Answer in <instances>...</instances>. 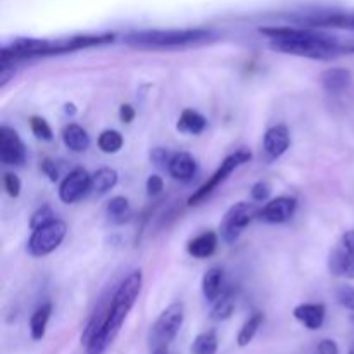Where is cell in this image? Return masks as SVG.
<instances>
[{
  "label": "cell",
  "instance_id": "9c48e42d",
  "mask_svg": "<svg viewBox=\"0 0 354 354\" xmlns=\"http://www.w3.org/2000/svg\"><path fill=\"white\" fill-rule=\"evenodd\" d=\"M261 207L256 206L254 203H237L227 211L223 221L220 225L221 237L227 244H234L242 232L258 218Z\"/></svg>",
  "mask_w": 354,
  "mask_h": 354
},
{
  "label": "cell",
  "instance_id": "d6986e66",
  "mask_svg": "<svg viewBox=\"0 0 354 354\" xmlns=\"http://www.w3.org/2000/svg\"><path fill=\"white\" fill-rule=\"evenodd\" d=\"M62 142L73 152H85L90 147V137L85 128L71 123L62 130Z\"/></svg>",
  "mask_w": 354,
  "mask_h": 354
},
{
  "label": "cell",
  "instance_id": "30bf717a",
  "mask_svg": "<svg viewBox=\"0 0 354 354\" xmlns=\"http://www.w3.org/2000/svg\"><path fill=\"white\" fill-rule=\"evenodd\" d=\"M328 272L335 277L354 279V230L346 232L330 252Z\"/></svg>",
  "mask_w": 354,
  "mask_h": 354
},
{
  "label": "cell",
  "instance_id": "f1b7e54d",
  "mask_svg": "<svg viewBox=\"0 0 354 354\" xmlns=\"http://www.w3.org/2000/svg\"><path fill=\"white\" fill-rule=\"evenodd\" d=\"M30 127L35 137L40 138V140H52V137H54V135H52L50 124H48L44 118L33 116L30 120Z\"/></svg>",
  "mask_w": 354,
  "mask_h": 354
},
{
  "label": "cell",
  "instance_id": "44dd1931",
  "mask_svg": "<svg viewBox=\"0 0 354 354\" xmlns=\"http://www.w3.org/2000/svg\"><path fill=\"white\" fill-rule=\"evenodd\" d=\"M52 315V304L45 303L41 306H38L35 310V313L30 318V334L33 341H41L45 337V332H47L48 320H50Z\"/></svg>",
  "mask_w": 354,
  "mask_h": 354
},
{
  "label": "cell",
  "instance_id": "f35d334b",
  "mask_svg": "<svg viewBox=\"0 0 354 354\" xmlns=\"http://www.w3.org/2000/svg\"><path fill=\"white\" fill-rule=\"evenodd\" d=\"M154 354H169V353H168V348H158L154 349Z\"/></svg>",
  "mask_w": 354,
  "mask_h": 354
},
{
  "label": "cell",
  "instance_id": "836d02e7",
  "mask_svg": "<svg viewBox=\"0 0 354 354\" xmlns=\"http://www.w3.org/2000/svg\"><path fill=\"white\" fill-rule=\"evenodd\" d=\"M151 158H152V161H154L158 166L168 168L169 161H171V158H173V152H169L168 149L158 147V149H154V151H152Z\"/></svg>",
  "mask_w": 354,
  "mask_h": 354
},
{
  "label": "cell",
  "instance_id": "9a60e30c",
  "mask_svg": "<svg viewBox=\"0 0 354 354\" xmlns=\"http://www.w3.org/2000/svg\"><path fill=\"white\" fill-rule=\"evenodd\" d=\"M325 317H327V310L324 304L306 303L294 308V318L308 330H320L325 324Z\"/></svg>",
  "mask_w": 354,
  "mask_h": 354
},
{
  "label": "cell",
  "instance_id": "6da1fadb",
  "mask_svg": "<svg viewBox=\"0 0 354 354\" xmlns=\"http://www.w3.org/2000/svg\"><path fill=\"white\" fill-rule=\"evenodd\" d=\"M259 33L270 38V48L297 57L330 61L344 54H354V44L339 40V37L306 26L259 28Z\"/></svg>",
  "mask_w": 354,
  "mask_h": 354
},
{
  "label": "cell",
  "instance_id": "7c38bea8",
  "mask_svg": "<svg viewBox=\"0 0 354 354\" xmlns=\"http://www.w3.org/2000/svg\"><path fill=\"white\" fill-rule=\"evenodd\" d=\"M0 159L7 166H21L26 161V147L16 130L0 128Z\"/></svg>",
  "mask_w": 354,
  "mask_h": 354
},
{
  "label": "cell",
  "instance_id": "8fae6325",
  "mask_svg": "<svg viewBox=\"0 0 354 354\" xmlns=\"http://www.w3.org/2000/svg\"><path fill=\"white\" fill-rule=\"evenodd\" d=\"M90 187H92V175H88L83 168H76L59 185V199L64 204L78 203L90 192Z\"/></svg>",
  "mask_w": 354,
  "mask_h": 354
},
{
  "label": "cell",
  "instance_id": "52a82bcc",
  "mask_svg": "<svg viewBox=\"0 0 354 354\" xmlns=\"http://www.w3.org/2000/svg\"><path fill=\"white\" fill-rule=\"evenodd\" d=\"M183 317H185V311H183L182 303H173L159 315V318L156 320L154 327L151 330V344L152 348H168L175 337L178 335L180 328L183 325Z\"/></svg>",
  "mask_w": 354,
  "mask_h": 354
},
{
  "label": "cell",
  "instance_id": "8d00e7d4",
  "mask_svg": "<svg viewBox=\"0 0 354 354\" xmlns=\"http://www.w3.org/2000/svg\"><path fill=\"white\" fill-rule=\"evenodd\" d=\"M41 169H44L45 175L50 178V182H57V180H59V169H57V166H55L54 161H50V159H45L44 165H41Z\"/></svg>",
  "mask_w": 354,
  "mask_h": 354
},
{
  "label": "cell",
  "instance_id": "1f68e13d",
  "mask_svg": "<svg viewBox=\"0 0 354 354\" xmlns=\"http://www.w3.org/2000/svg\"><path fill=\"white\" fill-rule=\"evenodd\" d=\"M3 189H6L7 196L17 197L21 194V182L14 173H6L3 175Z\"/></svg>",
  "mask_w": 354,
  "mask_h": 354
},
{
  "label": "cell",
  "instance_id": "8992f818",
  "mask_svg": "<svg viewBox=\"0 0 354 354\" xmlns=\"http://www.w3.org/2000/svg\"><path fill=\"white\" fill-rule=\"evenodd\" d=\"M251 158H252L251 151H249V149H244V147L239 149V151L234 152L232 156H228V158L221 162L220 168L213 173V176H211V178L207 180L204 185H201L199 189H197L196 192L189 197V206H197L199 203H203V201L206 199V197H209L211 194H213L214 190H216L218 187H220L221 183H223L225 180H227L228 176H230L232 173L239 168V166H242V165H245V162L251 161Z\"/></svg>",
  "mask_w": 354,
  "mask_h": 354
},
{
  "label": "cell",
  "instance_id": "277c9868",
  "mask_svg": "<svg viewBox=\"0 0 354 354\" xmlns=\"http://www.w3.org/2000/svg\"><path fill=\"white\" fill-rule=\"evenodd\" d=\"M142 279L140 270H135L131 272L123 282L118 286L116 292L113 294L109 301V311H107V322H106V337L109 341V344H113V341L116 339V335L120 334L121 327H123L124 320L130 315L131 308L137 303L138 296H140Z\"/></svg>",
  "mask_w": 354,
  "mask_h": 354
},
{
  "label": "cell",
  "instance_id": "7a4b0ae2",
  "mask_svg": "<svg viewBox=\"0 0 354 354\" xmlns=\"http://www.w3.org/2000/svg\"><path fill=\"white\" fill-rule=\"evenodd\" d=\"M114 33L100 35H73L62 38H17L9 45L2 47L0 62L14 64L17 61H26L33 57H47V55L68 54L80 48L97 47V45L113 44Z\"/></svg>",
  "mask_w": 354,
  "mask_h": 354
},
{
  "label": "cell",
  "instance_id": "5b68a950",
  "mask_svg": "<svg viewBox=\"0 0 354 354\" xmlns=\"http://www.w3.org/2000/svg\"><path fill=\"white\" fill-rule=\"evenodd\" d=\"M289 21L296 23L297 26L306 28H337V30H354V9H322L310 10V12L292 14Z\"/></svg>",
  "mask_w": 354,
  "mask_h": 354
},
{
  "label": "cell",
  "instance_id": "74e56055",
  "mask_svg": "<svg viewBox=\"0 0 354 354\" xmlns=\"http://www.w3.org/2000/svg\"><path fill=\"white\" fill-rule=\"evenodd\" d=\"M120 118L123 123H131L135 118V109L130 104H123V106L120 107Z\"/></svg>",
  "mask_w": 354,
  "mask_h": 354
},
{
  "label": "cell",
  "instance_id": "d6a6232c",
  "mask_svg": "<svg viewBox=\"0 0 354 354\" xmlns=\"http://www.w3.org/2000/svg\"><path fill=\"white\" fill-rule=\"evenodd\" d=\"M270 194H272V187L265 182H258L256 185H252L251 189V196L254 203H263V201L268 199Z\"/></svg>",
  "mask_w": 354,
  "mask_h": 354
},
{
  "label": "cell",
  "instance_id": "ac0fdd59",
  "mask_svg": "<svg viewBox=\"0 0 354 354\" xmlns=\"http://www.w3.org/2000/svg\"><path fill=\"white\" fill-rule=\"evenodd\" d=\"M218 248V235L214 232H203L201 235L194 237L187 245V251L192 258L206 259L214 254Z\"/></svg>",
  "mask_w": 354,
  "mask_h": 354
},
{
  "label": "cell",
  "instance_id": "d4e9b609",
  "mask_svg": "<svg viewBox=\"0 0 354 354\" xmlns=\"http://www.w3.org/2000/svg\"><path fill=\"white\" fill-rule=\"evenodd\" d=\"M235 311V296L232 290H225L221 294L220 299L213 303V310H211V320L213 322H225L234 315Z\"/></svg>",
  "mask_w": 354,
  "mask_h": 354
},
{
  "label": "cell",
  "instance_id": "ffe728a7",
  "mask_svg": "<svg viewBox=\"0 0 354 354\" xmlns=\"http://www.w3.org/2000/svg\"><path fill=\"white\" fill-rule=\"evenodd\" d=\"M223 272L220 268H209L203 277V294L206 301L214 303L223 294Z\"/></svg>",
  "mask_w": 354,
  "mask_h": 354
},
{
  "label": "cell",
  "instance_id": "cb8c5ba5",
  "mask_svg": "<svg viewBox=\"0 0 354 354\" xmlns=\"http://www.w3.org/2000/svg\"><path fill=\"white\" fill-rule=\"evenodd\" d=\"M263 320H265L263 313L256 311V313H252L251 317L244 322V325H242L241 330H239V335H237L239 348H245V346H249L252 341H254L256 334H258V330L261 328Z\"/></svg>",
  "mask_w": 354,
  "mask_h": 354
},
{
  "label": "cell",
  "instance_id": "484cf974",
  "mask_svg": "<svg viewBox=\"0 0 354 354\" xmlns=\"http://www.w3.org/2000/svg\"><path fill=\"white\" fill-rule=\"evenodd\" d=\"M107 216H109V220L116 225L127 223L131 218V206L130 203H128L127 197H113V199L109 201V204H107Z\"/></svg>",
  "mask_w": 354,
  "mask_h": 354
},
{
  "label": "cell",
  "instance_id": "e575fe53",
  "mask_svg": "<svg viewBox=\"0 0 354 354\" xmlns=\"http://www.w3.org/2000/svg\"><path fill=\"white\" fill-rule=\"evenodd\" d=\"M162 189H165V182H162L161 176L158 175H151L147 180V194L151 197H156L159 196V194L162 192Z\"/></svg>",
  "mask_w": 354,
  "mask_h": 354
},
{
  "label": "cell",
  "instance_id": "4dcf8cb0",
  "mask_svg": "<svg viewBox=\"0 0 354 354\" xmlns=\"http://www.w3.org/2000/svg\"><path fill=\"white\" fill-rule=\"evenodd\" d=\"M52 220H55V214L54 211L50 209L48 206H41L40 209H37L33 213V216H31V221H30V227L33 228H38V227H44V225L50 223Z\"/></svg>",
  "mask_w": 354,
  "mask_h": 354
},
{
  "label": "cell",
  "instance_id": "3957f363",
  "mask_svg": "<svg viewBox=\"0 0 354 354\" xmlns=\"http://www.w3.org/2000/svg\"><path fill=\"white\" fill-rule=\"evenodd\" d=\"M214 38L211 30L185 28V30H140L124 35L123 41L135 48H180L203 44Z\"/></svg>",
  "mask_w": 354,
  "mask_h": 354
},
{
  "label": "cell",
  "instance_id": "7402d4cb",
  "mask_svg": "<svg viewBox=\"0 0 354 354\" xmlns=\"http://www.w3.org/2000/svg\"><path fill=\"white\" fill-rule=\"evenodd\" d=\"M206 118L203 116L201 113L194 109H185L182 114H180V120L176 123V128L182 133H189V135H199L206 130Z\"/></svg>",
  "mask_w": 354,
  "mask_h": 354
},
{
  "label": "cell",
  "instance_id": "5bb4252c",
  "mask_svg": "<svg viewBox=\"0 0 354 354\" xmlns=\"http://www.w3.org/2000/svg\"><path fill=\"white\" fill-rule=\"evenodd\" d=\"M289 145L290 133L287 130V127H283V124L272 127L265 133V138H263V152H265L268 161H275L280 156L286 154Z\"/></svg>",
  "mask_w": 354,
  "mask_h": 354
},
{
  "label": "cell",
  "instance_id": "83f0119b",
  "mask_svg": "<svg viewBox=\"0 0 354 354\" xmlns=\"http://www.w3.org/2000/svg\"><path fill=\"white\" fill-rule=\"evenodd\" d=\"M97 144L106 154H116L123 147V135L116 130H104L97 138Z\"/></svg>",
  "mask_w": 354,
  "mask_h": 354
},
{
  "label": "cell",
  "instance_id": "603a6c76",
  "mask_svg": "<svg viewBox=\"0 0 354 354\" xmlns=\"http://www.w3.org/2000/svg\"><path fill=\"white\" fill-rule=\"evenodd\" d=\"M118 183V173L113 168H100L92 175V187L90 192L97 194V196H104L109 192L114 185Z\"/></svg>",
  "mask_w": 354,
  "mask_h": 354
},
{
  "label": "cell",
  "instance_id": "e0dca14e",
  "mask_svg": "<svg viewBox=\"0 0 354 354\" xmlns=\"http://www.w3.org/2000/svg\"><path fill=\"white\" fill-rule=\"evenodd\" d=\"M168 171L175 180L189 182V180H192L194 175L197 173V162L196 159L190 154H187V152H176V154H173L171 161H169Z\"/></svg>",
  "mask_w": 354,
  "mask_h": 354
},
{
  "label": "cell",
  "instance_id": "ba28073f",
  "mask_svg": "<svg viewBox=\"0 0 354 354\" xmlns=\"http://www.w3.org/2000/svg\"><path fill=\"white\" fill-rule=\"evenodd\" d=\"M66 234H68V225L55 218L50 223L35 228L30 241H28V251L35 258L50 254L62 244Z\"/></svg>",
  "mask_w": 354,
  "mask_h": 354
},
{
  "label": "cell",
  "instance_id": "f546056e",
  "mask_svg": "<svg viewBox=\"0 0 354 354\" xmlns=\"http://www.w3.org/2000/svg\"><path fill=\"white\" fill-rule=\"evenodd\" d=\"M335 299L346 310L354 311V287L351 286H339L335 290Z\"/></svg>",
  "mask_w": 354,
  "mask_h": 354
},
{
  "label": "cell",
  "instance_id": "4fadbf2b",
  "mask_svg": "<svg viewBox=\"0 0 354 354\" xmlns=\"http://www.w3.org/2000/svg\"><path fill=\"white\" fill-rule=\"evenodd\" d=\"M297 209V201L290 196H280L270 201L259 209L258 220L268 225H280L289 221Z\"/></svg>",
  "mask_w": 354,
  "mask_h": 354
},
{
  "label": "cell",
  "instance_id": "ab89813d",
  "mask_svg": "<svg viewBox=\"0 0 354 354\" xmlns=\"http://www.w3.org/2000/svg\"><path fill=\"white\" fill-rule=\"evenodd\" d=\"M349 354H354V344H353V348H351V351H349Z\"/></svg>",
  "mask_w": 354,
  "mask_h": 354
},
{
  "label": "cell",
  "instance_id": "4316f807",
  "mask_svg": "<svg viewBox=\"0 0 354 354\" xmlns=\"http://www.w3.org/2000/svg\"><path fill=\"white\" fill-rule=\"evenodd\" d=\"M192 354H216L218 353V337L213 330L203 332L197 335L190 348Z\"/></svg>",
  "mask_w": 354,
  "mask_h": 354
},
{
  "label": "cell",
  "instance_id": "d590c367",
  "mask_svg": "<svg viewBox=\"0 0 354 354\" xmlns=\"http://www.w3.org/2000/svg\"><path fill=\"white\" fill-rule=\"evenodd\" d=\"M318 354H339L337 342L332 341V339H324L318 344Z\"/></svg>",
  "mask_w": 354,
  "mask_h": 354
},
{
  "label": "cell",
  "instance_id": "2e32d148",
  "mask_svg": "<svg viewBox=\"0 0 354 354\" xmlns=\"http://www.w3.org/2000/svg\"><path fill=\"white\" fill-rule=\"evenodd\" d=\"M322 86L327 93H341L351 85L353 75L346 68H328L320 76Z\"/></svg>",
  "mask_w": 354,
  "mask_h": 354
}]
</instances>
